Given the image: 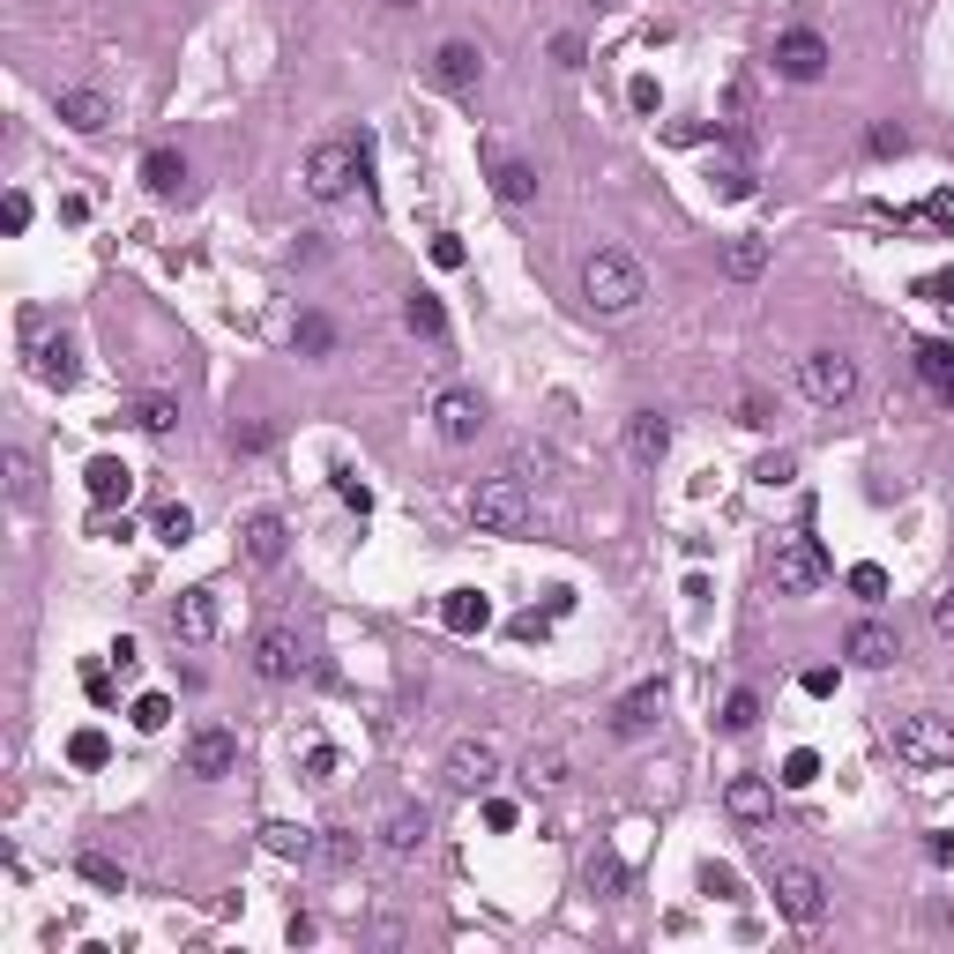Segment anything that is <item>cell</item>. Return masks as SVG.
<instances>
[{"label": "cell", "instance_id": "6da1fadb", "mask_svg": "<svg viewBox=\"0 0 954 954\" xmlns=\"http://www.w3.org/2000/svg\"><path fill=\"white\" fill-rule=\"evenodd\" d=\"M581 298H589V314H604V321H620L634 314L641 298H649V276H641V261L620 247H597L581 261Z\"/></svg>", "mask_w": 954, "mask_h": 954}, {"label": "cell", "instance_id": "7a4b0ae2", "mask_svg": "<svg viewBox=\"0 0 954 954\" xmlns=\"http://www.w3.org/2000/svg\"><path fill=\"white\" fill-rule=\"evenodd\" d=\"M887 746H895V761H910V768H947L954 761V723L932 716V708L887 716Z\"/></svg>", "mask_w": 954, "mask_h": 954}, {"label": "cell", "instance_id": "3957f363", "mask_svg": "<svg viewBox=\"0 0 954 954\" xmlns=\"http://www.w3.org/2000/svg\"><path fill=\"white\" fill-rule=\"evenodd\" d=\"M470 522H478L485 538H515V530L530 522V493H522V478H515V470L478 478V493H470Z\"/></svg>", "mask_w": 954, "mask_h": 954}, {"label": "cell", "instance_id": "277c9868", "mask_svg": "<svg viewBox=\"0 0 954 954\" xmlns=\"http://www.w3.org/2000/svg\"><path fill=\"white\" fill-rule=\"evenodd\" d=\"M768 581H776V597H813V589L828 581V552L813 544V530L776 538V552H768Z\"/></svg>", "mask_w": 954, "mask_h": 954}, {"label": "cell", "instance_id": "5b68a950", "mask_svg": "<svg viewBox=\"0 0 954 954\" xmlns=\"http://www.w3.org/2000/svg\"><path fill=\"white\" fill-rule=\"evenodd\" d=\"M358 172H366V150H358V142H314V150H306V195H314V202H343Z\"/></svg>", "mask_w": 954, "mask_h": 954}, {"label": "cell", "instance_id": "8992f818", "mask_svg": "<svg viewBox=\"0 0 954 954\" xmlns=\"http://www.w3.org/2000/svg\"><path fill=\"white\" fill-rule=\"evenodd\" d=\"M798 388H805L821 411H835V403H850V396H858V366H850L843 351H813V358L798 366Z\"/></svg>", "mask_w": 954, "mask_h": 954}, {"label": "cell", "instance_id": "52a82bcc", "mask_svg": "<svg viewBox=\"0 0 954 954\" xmlns=\"http://www.w3.org/2000/svg\"><path fill=\"white\" fill-rule=\"evenodd\" d=\"M776 910H784L790 924H821V910H828L821 872L813 865H776Z\"/></svg>", "mask_w": 954, "mask_h": 954}, {"label": "cell", "instance_id": "ba28073f", "mask_svg": "<svg viewBox=\"0 0 954 954\" xmlns=\"http://www.w3.org/2000/svg\"><path fill=\"white\" fill-rule=\"evenodd\" d=\"M776 75H784V83H821V75H828V38H821V31L776 38Z\"/></svg>", "mask_w": 954, "mask_h": 954}, {"label": "cell", "instance_id": "9c48e42d", "mask_svg": "<svg viewBox=\"0 0 954 954\" xmlns=\"http://www.w3.org/2000/svg\"><path fill=\"white\" fill-rule=\"evenodd\" d=\"M172 641H187V649L216 641V597L209 589H179L172 597Z\"/></svg>", "mask_w": 954, "mask_h": 954}, {"label": "cell", "instance_id": "30bf717a", "mask_svg": "<svg viewBox=\"0 0 954 954\" xmlns=\"http://www.w3.org/2000/svg\"><path fill=\"white\" fill-rule=\"evenodd\" d=\"M499 776V746L493 739H462L456 753H448V784L456 790H485Z\"/></svg>", "mask_w": 954, "mask_h": 954}, {"label": "cell", "instance_id": "8fae6325", "mask_svg": "<svg viewBox=\"0 0 954 954\" xmlns=\"http://www.w3.org/2000/svg\"><path fill=\"white\" fill-rule=\"evenodd\" d=\"M232 761H239V739H232V731H195V739H187V776H202V784L232 776Z\"/></svg>", "mask_w": 954, "mask_h": 954}, {"label": "cell", "instance_id": "7c38bea8", "mask_svg": "<svg viewBox=\"0 0 954 954\" xmlns=\"http://www.w3.org/2000/svg\"><path fill=\"white\" fill-rule=\"evenodd\" d=\"M626 456L641 462V470H657V462L671 456V425L657 411H634V417H626Z\"/></svg>", "mask_w": 954, "mask_h": 954}, {"label": "cell", "instance_id": "4fadbf2b", "mask_svg": "<svg viewBox=\"0 0 954 954\" xmlns=\"http://www.w3.org/2000/svg\"><path fill=\"white\" fill-rule=\"evenodd\" d=\"M298 664H306V657H298V634H291V626H269V634L254 641V671H261V679H298Z\"/></svg>", "mask_w": 954, "mask_h": 954}, {"label": "cell", "instance_id": "5bb4252c", "mask_svg": "<svg viewBox=\"0 0 954 954\" xmlns=\"http://www.w3.org/2000/svg\"><path fill=\"white\" fill-rule=\"evenodd\" d=\"M433 417H440V440H478V425H485V403H478L470 388H448V396L433 403Z\"/></svg>", "mask_w": 954, "mask_h": 954}, {"label": "cell", "instance_id": "9a60e30c", "mask_svg": "<svg viewBox=\"0 0 954 954\" xmlns=\"http://www.w3.org/2000/svg\"><path fill=\"white\" fill-rule=\"evenodd\" d=\"M60 120L75 134H105L113 127V97L105 90H60Z\"/></svg>", "mask_w": 954, "mask_h": 954}, {"label": "cell", "instance_id": "2e32d148", "mask_svg": "<svg viewBox=\"0 0 954 954\" xmlns=\"http://www.w3.org/2000/svg\"><path fill=\"white\" fill-rule=\"evenodd\" d=\"M657 708H664V686L649 679V686H634V694L612 708V731H620V739H641V731L657 723Z\"/></svg>", "mask_w": 954, "mask_h": 954}, {"label": "cell", "instance_id": "e0dca14e", "mask_svg": "<svg viewBox=\"0 0 954 954\" xmlns=\"http://www.w3.org/2000/svg\"><path fill=\"white\" fill-rule=\"evenodd\" d=\"M433 75H440L448 90H470L478 75H485V60H478V45H470V38H448L440 52H433Z\"/></svg>", "mask_w": 954, "mask_h": 954}, {"label": "cell", "instance_id": "ac0fdd59", "mask_svg": "<svg viewBox=\"0 0 954 954\" xmlns=\"http://www.w3.org/2000/svg\"><path fill=\"white\" fill-rule=\"evenodd\" d=\"M723 813H731V821H746V828H753V821H768V813H776V790L761 784V776H739V784L723 790Z\"/></svg>", "mask_w": 954, "mask_h": 954}, {"label": "cell", "instance_id": "d6986e66", "mask_svg": "<svg viewBox=\"0 0 954 954\" xmlns=\"http://www.w3.org/2000/svg\"><path fill=\"white\" fill-rule=\"evenodd\" d=\"M83 485H90V499H97V507H113V499L134 493V470H127L120 456H97V462L83 470Z\"/></svg>", "mask_w": 954, "mask_h": 954}, {"label": "cell", "instance_id": "ffe728a7", "mask_svg": "<svg viewBox=\"0 0 954 954\" xmlns=\"http://www.w3.org/2000/svg\"><path fill=\"white\" fill-rule=\"evenodd\" d=\"M843 649H850V664H865V671H887L895 657H903V641H895L887 626H858V634H850Z\"/></svg>", "mask_w": 954, "mask_h": 954}, {"label": "cell", "instance_id": "44dd1931", "mask_svg": "<svg viewBox=\"0 0 954 954\" xmlns=\"http://www.w3.org/2000/svg\"><path fill=\"white\" fill-rule=\"evenodd\" d=\"M485 620H493V604H485L478 589H448V597H440V626H448V634H478Z\"/></svg>", "mask_w": 954, "mask_h": 954}, {"label": "cell", "instance_id": "7402d4cb", "mask_svg": "<svg viewBox=\"0 0 954 954\" xmlns=\"http://www.w3.org/2000/svg\"><path fill=\"white\" fill-rule=\"evenodd\" d=\"M917 374H924V388H932V396H947V403H954V343H947V335L917 343Z\"/></svg>", "mask_w": 954, "mask_h": 954}, {"label": "cell", "instance_id": "603a6c76", "mask_svg": "<svg viewBox=\"0 0 954 954\" xmlns=\"http://www.w3.org/2000/svg\"><path fill=\"white\" fill-rule=\"evenodd\" d=\"M425 835H433L425 805H396V813H388V850H396V858H417V850H425Z\"/></svg>", "mask_w": 954, "mask_h": 954}, {"label": "cell", "instance_id": "cb8c5ba5", "mask_svg": "<svg viewBox=\"0 0 954 954\" xmlns=\"http://www.w3.org/2000/svg\"><path fill=\"white\" fill-rule=\"evenodd\" d=\"M761 269H768V239H761V232H739V239L723 247V276H739V284H753Z\"/></svg>", "mask_w": 954, "mask_h": 954}, {"label": "cell", "instance_id": "d4e9b609", "mask_svg": "<svg viewBox=\"0 0 954 954\" xmlns=\"http://www.w3.org/2000/svg\"><path fill=\"white\" fill-rule=\"evenodd\" d=\"M247 560L254 567H276V560H284V522H276V515H254L247 522Z\"/></svg>", "mask_w": 954, "mask_h": 954}, {"label": "cell", "instance_id": "484cf974", "mask_svg": "<svg viewBox=\"0 0 954 954\" xmlns=\"http://www.w3.org/2000/svg\"><path fill=\"white\" fill-rule=\"evenodd\" d=\"M493 195H499V202H507V209H530V202H538V172H530V165H515V157H507V165L493 172Z\"/></svg>", "mask_w": 954, "mask_h": 954}, {"label": "cell", "instance_id": "4316f807", "mask_svg": "<svg viewBox=\"0 0 954 954\" xmlns=\"http://www.w3.org/2000/svg\"><path fill=\"white\" fill-rule=\"evenodd\" d=\"M403 321H411V335H433V343L448 335V314H440L433 291H411V298H403Z\"/></svg>", "mask_w": 954, "mask_h": 954}, {"label": "cell", "instance_id": "83f0119b", "mask_svg": "<svg viewBox=\"0 0 954 954\" xmlns=\"http://www.w3.org/2000/svg\"><path fill=\"white\" fill-rule=\"evenodd\" d=\"M522 784H530V790H560V784H567V753H560V746H538L530 761H522Z\"/></svg>", "mask_w": 954, "mask_h": 954}, {"label": "cell", "instance_id": "f1b7e54d", "mask_svg": "<svg viewBox=\"0 0 954 954\" xmlns=\"http://www.w3.org/2000/svg\"><path fill=\"white\" fill-rule=\"evenodd\" d=\"M261 850H269V858H314V835L291 828V821H269V828H261Z\"/></svg>", "mask_w": 954, "mask_h": 954}, {"label": "cell", "instance_id": "f546056e", "mask_svg": "<svg viewBox=\"0 0 954 954\" xmlns=\"http://www.w3.org/2000/svg\"><path fill=\"white\" fill-rule=\"evenodd\" d=\"M179 179H187V165H179L172 150H150V157H142V187H150V195H179Z\"/></svg>", "mask_w": 954, "mask_h": 954}, {"label": "cell", "instance_id": "4dcf8cb0", "mask_svg": "<svg viewBox=\"0 0 954 954\" xmlns=\"http://www.w3.org/2000/svg\"><path fill=\"white\" fill-rule=\"evenodd\" d=\"M38 380H52V388H75V343H68V335L38 351Z\"/></svg>", "mask_w": 954, "mask_h": 954}, {"label": "cell", "instance_id": "1f68e13d", "mask_svg": "<svg viewBox=\"0 0 954 954\" xmlns=\"http://www.w3.org/2000/svg\"><path fill=\"white\" fill-rule=\"evenodd\" d=\"M291 343H298L306 358H329V351H335V329L321 321V314H298V329H291Z\"/></svg>", "mask_w": 954, "mask_h": 954}, {"label": "cell", "instance_id": "d6a6232c", "mask_svg": "<svg viewBox=\"0 0 954 954\" xmlns=\"http://www.w3.org/2000/svg\"><path fill=\"white\" fill-rule=\"evenodd\" d=\"M134 425L165 440V433H179V403H172V396H150V403H134Z\"/></svg>", "mask_w": 954, "mask_h": 954}, {"label": "cell", "instance_id": "836d02e7", "mask_svg": "<svg viewBox=\"0 0 954 954\" xmlns=\"http://www.w3.org/2000/svg\"><path fill=\"white\" fill-rule=\"evenodd\" d=\"M187 538H195V507L165 499V507H157V544H187Z\"/></svg>", "mask_w": 954, "mask_h": 954}, {"label": "cell", "instance_id": "e575fe53", "mask_svg": "<svg viewBox=\"0 0 954 954\" xmlns=\"http://www.w3.org/2000/svg\"><path fill=\"white\" fill-rule=\"evenodd\" d=\"M694 880H702V895H708V903H739V872H731V865H716V858H708Z\"/></svg>", "mask_w": 954, "mask_h": 954}, {"label": "cell", "instance_id": "d590c367", "mask_svg": "<svg viewBox=\"0 0 954 954\" xmlns=\"http://www.w3.org/2000/svg\"><path fill=\"white\" fill-rule=\"evenodd\" d=\"M75 865H83V880H90V887H105V895H120V887H127V872L113 865V858H97V850H83Z\"/></svg>", "mask_w": 954, "mask_h": 954}, {"label": "cell", "instance_id": "8d00e7d4", "mask_svg": "<svg viewBox=\"0 0 954 954\" xmlns=\"http://www.w3.org/2000/svg\"><path fill=\"white\" fill-rule=\"evenodd\" d=\"M708 187H716L723 202H746V195H753V172L746 165H716V172H708Z\"/></svg>", "mask_w": 954, "mask_h": 954}, {"label": "cell", "instance_id": "74e56055", "mask_svg": "<svg viewBox=\"0 0 954 954\" xmlns=\"http://www.w3.org/2000/svg\"><path fill=\"white\" fill-rule=\"evenodd\" d=\"M165 723H172L165 694H142V702H134V731H165Z\"/></svg>", "mask_w": 954, "mask_h": 954}, {"label": "cell", "instance_id": "f35d334b", "mask_svg": "<svg viewBox=\"0 0 954 954\" xmlns=\"http://www.w3.org/2000/svg\"><path fill=\"white\" fill-rule=\"evenodd\" d=\"M753 723H761V702H753V694H731V702H723V731H753Z\"/></svg>", "mask_w": 954, "mask_h": 954}, {"label": "cell", "instance_id": "ab89813d", "mask_svg": "<svg viewBox=\"0 0 954 954\" xmlns=\"http://www.w3.org/2000/svg\"><path fill=\"white\" fill-rule=\"evenodd\" d=\"M850 589H858V597H865V604H880V597H887V567H850Z\"/></svg>", "mask_w": 954, "mask_h": 954}, {"label": "cell", "instance_id": "60d3db41", "mask_svg": "<svg viewBox=\"0 0 954 954\" xmlns=\"http://www.w3.org/2000/svg\"><path fill=\"white\" fill-rule=\"evenodd\" d=\"M8 493H15V499H31V493H38V470H31V456H23V448L8 456Z\"/></svg>", "mask_w": 954, "mask_h": 954}, {"label": "cell", "instance_id": "b9f144b4", "mask_svg": "<svg viewBox=\"0 0 954 954\" xmlns=\"http://www.w3.org/2000/svg\"><path fill=\"white\" fill-rule=\"evenodd\" d=\"M68 761H75V768H97V761H105V731H75Z\"/></svg>", "mask_w": 954, "mask_h": 954}, {"label": "cell", "instance_id": "7bdbcfd3", "mask_svg": "<svg viewBox=\"0 0 954 954\" xmlns=\"http://www.w3.org/2000/svg\"><path fill=\"white\" fill-rule=\"evenodd\" d=\"M813 776H821V761H813V753H790V761H784V784L790 790H805Z\"/></svg>", "mask_w": 954, "mask_h": 954}, {"label": "cell", "instance_id": "ee69618b", "mask_svg": "<svg viewBox=\"0 0 954 954\" xmlns=\"http://www.w3.org/2000/svg\"><path fill=\"white\" fill-rule=\"evenodd\" d=\"M626 97H634V113H657V105H664V90H657V75H634V90H626Z\"/></svg>", "mask_w": 954, "mask_h": 954}, {"label": "cell", "instance_id": "f6af8a7d", "mask_svg": "<svg viewBox=\"0 0 954 954\" xmlns=\"http://www.w3.org/2000/svg\"><path fill=\"white\" fill-rule=\"evenodd\" d=\"M335 493H343V507H358V515H366V507H374V493H366V485H358V478H351V470H335Z\"/></svg>", "mask_w": 954, "mask_h": 954}, {"label": "cell", "instance_id": "bcb514c9", "mask_svg": "<svg viewBox=\"0 0 954 954\" xmlns=\"http://www.w3.org/2000/svg\"><path fill=\"white\" fill-rule=\"evenodd\" d=\"M321 858H329V865H351V858H358V835H343V828H335L329 843H321Z\"/></svg>", "mask_w": 954, "mask_h": 954}, {"label": "cell", "instance_id": "7dc6e473", "mask_svg": "<svg viewBox=\"0 0 954 954\" xmlns=\"http://www.w3.org/2000/svg\"><path fill=\"white\" fill-rule=\"evenodd\" d=\"M790 470H798V462H790V456H768V462H761V470H753V478H761V485H790Z\"/></svg>", "mask_w": 954, "mask_h": 954}, {"label": "cell", "instance_id": "c3c4849f", "mask_svg": "<svg viewBox=\"0 0 954 954\" xmlns=\"http://www.w3.org/2000/svg\"><path fill=\"white\" fill-rule=\"evenodd\" d=\"M872 157H903V127H872Z\"/></svg>", "mask_w": 954, "mask_h": 954}, {"label": "cell", "instance_id": "681fc988", "mask_svg": "<svg viewBox=\"0 0 954 954\" xmlns=\"http://www.w3.org/2000/svg\"><path fill=\"white\" fill-rule=\"evenodd\" d=\"M433 261H440V269H462V239H456V232L433 239Z\"/></svg>", "mask_w": 954, "mask_h": 954}, {"label": "cell", "instance_id": "f907efd6", "mask_svg": "<svg viewBox=\"0 0 954 954\" xmlns=\"http://www.w3.org/2000/svg\"><path fill=\"white\" fill-rule=\"evenodd\" d=\"M0 224H8V232H23V224H31V202H23V195H8V202H0Z\"/></svg>", "mask_w": 954, "mask_h": 954}, {"label": "cell", "instance_id": "816d5d0a", "mask_svg": "<svg viewBox=\"0 0 954 954\" xmlns=\"http://www.w3.org/2000/svg\"><path fill=\"white\" fill-rule=\"evenodd\" d=\"M83 686H90V702H113V671H105V664H90Z\"/></svg>", "mask_w": 954, "mask_h": 954}, {"label": "cell", "instance_id": "f5cc1de1", "mask_svg": "<svg viewBox=\"0 0 954 954\" xmlns=\"http://www.w3.org/2000/svg\"><path fill=\"white\" fill-rule=\"evenodd\" d=\"M917 291H924V298H947V306H954V269H940V276H924Z\"/></svg>", "mask_w": 954, "mask_h": 954}, {"label": "cell", "instance_id": "db71d44e", "mask_svg": "<svg viewBox=\"0 0 954 954\" xmlns=\"http://www.w3.org/2000/svg\"><path fill=\"white\" fill-rule=\"evenodd\" d=\"M932 626H940V634L954 641V589H940V604H932Z\"/></svg>", "mask_w": 954, "mask_h": 954}, {"label": "cell", "instance_id": "11a10c76", "mask_svg": "<svg viewBox=\"0 0 954 954\" xmlns=\"http://www.w3.org/2000/svg\"><path fill=\"white\" fill-rule=\"evenodd\" d=\"M552 60H560V68H581V38H552Z\"/></svg>", "mask_w": 954, "mask_h": 954}, {"label": "cell", "instance_id": "9f6ffc18", "mask_svg": "<svg viewBox=\"0 0 954 954\" xmlns=\"http://www.w3.org/2000/svg\"><path fill=\"white\" fill-rule=\"evenodd\" d=\"M924 216H932V224H954V195H924Z\"/></svg>", "mask_w": 954, "mask_h": 954}, {"label": "cell", "instance_id": "6f0895ef", "mask_svg": "<svg viewBox=\"0 0 954 954\" xmlns=\"http://www.w3.org/2000/svg\"><path fill=\"white\" fill-rule=\"evenodd\" d=\"M388 8H411V0H388Z\"/></svg>", "mask_w": 954, "mask_h": 954}]
</instances>
